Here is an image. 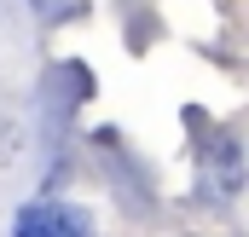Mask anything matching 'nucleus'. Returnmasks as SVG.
Returning a JSON list of instances; mask_svg holds the SVG:
<instances>
[{
	"mask_svg": "<svg viewBox=\"0 0 249 237\" xmlns=\"http://www.w3.org/2000/svg\"><path fill=\"white\" fill-rule=\"evenodd\" d=\"M87 220L81 214H64V208H29L18 214V232H81Z\"/></svg>",
	"mask_w": 249,
	"mask_h": 237,
	"instance_id": "nucleus-1",
	"label": "nucleus"
}]
</instances>
